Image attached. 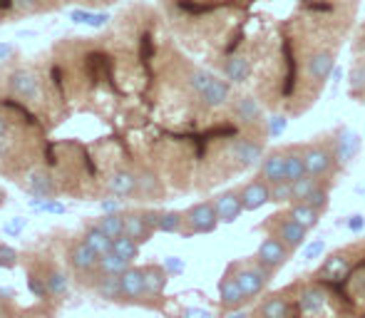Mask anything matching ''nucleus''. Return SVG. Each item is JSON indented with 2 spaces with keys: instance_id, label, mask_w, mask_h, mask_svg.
Returning <instances> with one entry per match:
<instances>
[{
  "instance_id": "nucleus-39",
  "label": "nucleus",
  "mask_w": 365,
  "mask_h": 318,
  "mask_svg": "<svg viewBox=\"0 0 365 318\" xmlns=\"http://www.w3.org/2000/svg\"><path fill=\"white\" fill-rule=\"evenodd\" d=\"M363 224H365V219L361 214H356V217H351V222H348V229H351V232H361Z\"/></svg>"
},
{
  "instance_id": "nucleus-9",
  "label": "nucleus",
  "mask_w": 365,
  "mask_h": 318,
  "mask_svg": "<svg viewBox=\"0 0 365 318\" xmlns=\"http://www.w3.org/2000/svg\"><path fill=\"white\" fill-rule=\"evenodd\" d=\"M293 254H296V251H293L291 246H286L281 239L266 237V239L259 244V249H256V254H254V256H256V259H259L264 266H269V269L279 271V269H284V266L293 259Z\"/></svg>"
},
{
  "instance_id": "nucleus-38",
  "label": "nucleus",
  "mask_w": 365,
  "mask_h": 318,
  "mask_svg": "<svg viewBox=\"0 0 365 318\" xmlns=\"http://www.w3.org/2000/svg\"><path fill=\"white\" fill-rule=\"evenodd\" d=\"M182 318H214V314H209L204 309H184Z\"/></svg>"
},
{
  "instance_id": "nucleus-31",
  "label": "nucleus",
  "mask_w": 365,
  "mask_h": 318,
  "mask_svg": "<svg viewBox=\"0 0 365 318\" xmlns=\"http://www.w3.org/2000/svg\"><path fill=\"white\" fill-rule=\"evenodd\" d=\"M28 289H30V294H33L35 299H48V296H50L48 284H45V276H40V274H30L28 276Z\"/></svg>"
},
{
  "instance_id": "nucleus-7",
  "label": "nucleus",
  "mask_w": 365,
  "mask_h": 318,
  "mask_svg": "<svg viewBox=\"0 0 365 318\" xmlns=\"http://www.w3.org/2000/svg\"><path fill=\"white\" fill-rule=\"evenodd\" d=\"M23 187L30 197H40V199H48L58 194V177L50 167L45 164H35L30 167L28 172L23 174Z\"/></svg>"
},
{
  "instance_id": "nucleus-2",
  "label": "nucleus",
  "mask_w": 365,
  "mask_h": 318,
  "mask_svg": "<svg viewBox=\"0 0 365 318\" xmlns=\"http://www.w3.org/2000/svg\"><path fill=\"white\" fill-rule=\"evenodd\" d=\"M303 152H306L308 174H313L316 179L336 182L338 174L343 172L341 164H338V157H336V132L333 130L308 140L306 145H303Z\"/></svg>"
},
{
  "instance_id": "nucleus-43",
  "label": "nucleus",
  "mask_w": 365,
  "mask_h": 318,
  "mask_svg": "<svg viewBox=\"0 0 365 318\" xmlns=\"http://www.w3.org/2000/svg\"><path fill=\"white\" fill-rule=\"evenodd\" d=\"M3 204H5V192L0 189V207H3Z\"/></svg>"
},
{
  "instance_id": "nucleus-29",
  "label": "nucleus",
  "mask_w": 365,
  "mask_h": 318,
  "mask_svg": "<svg viewBox=\"0 0 365 318\" xmlns=\"http://www.w3.org/2000/svg\"><path fill=\"white\" fill-rule=\"evenodd\" d=\"M112 251H117V254H122L125 259L135 261L137 256H140V244H137L135 239H130L127 234H122L120 239H115V246H112Z\"/></svg>"
},
{
  "instance_id": "nucleus-8",
  "label": "nucleus",
  "mask_w": 365,
  "mask_h": 318,
  "mask_svg": "<svg viewBox=\"0 0 365 318\" xmlns=\"http://www.w3.org/2000/svg\"><path fill=\"white\" fill-rule=\"evenodd\" d=\"M137 184H140V174H137V167H132V164H120L105 179L107 192L120 199L137 197Z\"/></svg>"
},
{
  "instance_id": "nucleus-41",
  "label": "nucleus",
  "mask_w": 365,
  "mask_h": 318,
  "mask_svg": "<svg viewBox=\"0 0 365 318\" xmlns=\"http://www.w3.org/2000/svg\"><path fill=\"white\" fill-rule=\"evenodd\" d=\"M224 318H249V314H244L241 309H236V311H229V314H224Z\"/></svg>"
},
{
  "instance_id": "nucleus-37",
  "label": "nucleus",
  "mask_w": 365,
  "mask_h": 318,
  "mask_svg": "<svg viewBox=\"0 0 365 318\" xmlns=\"http://www.w3.org/2000/svg\"><path fill=\"white\" fill-rule=\"evenodd\" d=\"M120 207H122V199L120 197H107V199H102V202H100V209L105 214L120 212Z\"/></svg>"
},
{
  "instance_id": "nucleus-27",
  "label": "nucleus",
  "mask_w": 365,
  "mask_h": 318,
  "mask_svg": "<svg viewBox=\"0 0 365 318\" xmlns=\"http://www.w3.org/2000/svg\"><path fill=\"white\" fill-rule=\"evenodd\" d=\"M318 182H321V179H316L313 174H306V177H301V179H296V182H291L293 202H306L308 194H311L313 189L318 187ZM293 202H291V204H293Z\"/></svg>"
},
{
  "instance_id": "nucleus-42",
  "label": "nucleus",
  "mask_w": 365,
  "mask_h": 318,
  "mask_svg": "<svg viewBox=\"0 0 365 318\" xmlns=\"http://www.w3.org/2000/svg\"><path fill=\"white\" fill-rule=\"evenodd\" d=\"M0 299H15L13 289H0Z\"/></svg>"
},
{
  "instance_id": "nucleus-19",
  "label": "nucleus",
  "mask_w": 365,
  "mask_h": 318,
  "mask_svg": "<svg viewBox=\"0 0 365 318\" xmlns=\"http://www.w3.org/2000/svg\"><path fill=\"white\" fill-rule=\"evenodd\" d=\"M97 294H100V299L110 301V304H120V301H125V291H122V274H100V279H97L95 284Z\"/></svg>"
},
{
  "instance_id": "nucleus-22",
  "label": "nucleus",
  "mask_w": 365,
  "mask_h": 318,
  "mask_svg": "<svg viewBox=\"0 0 365 318\" xmlns=\"http://www.w3.org/2000/svg\"><path fill=\"white\" fill-rule=\"evenodd\" d=\"M82 241H85V244H90L92 249H95L100 256L110 254L112 246H115V239L107 237V234L102 232V229L97 227V224H92V227H87V229H85V234H82Z\"/></svg>"
},
{
  "instance_id": "nucleus-23",
  "label": "nucleus",
  "mask_w": 365,
  "mask_h": 318,
  "mask_svg": "<svg viewBox=\"0 0 365 318\" xmlns=\"http://www.w3.org/2000/svg\"><path fill=\"white\" fill-rule=\"evenodd\" d=\"M130 266H132L130 259H125V256L117 254V251H110V254L100 256V266H97V271H100V274H125Z\"/></svg>"
},
{
  "instance_id": "nucleus-3",
  "label": "nucleus",
  "mask_w": 365,
  "mask_h": 318,
  "mask_svg": "<svg viewBox=\"0 0 365 318\" xmlns=\"http://www.w3.org/2000/svg\"><path fill=\"white\" fill-rule=\"evenodd\" d=\"M229 266L234 269L236 281H239L241 291H244V296H246V304L259 299V296L269 289L271 281H274V276H276V271L269 269V266H264L256 256H249V259H241V261H231Z\"/></svg>"
},
{
  "instance_id": "nucleus-21",
  "label": "nucleus",
  "mask_w": 365,
  "mask_h": 318,
  "mask_svg": "<svg viewBox=\"0 0 365 318\" xmlns=\"http://www.w3.org/2000/svg\"><path fill=\"white\" fill-rule=\"evenodd\" d=\"M286 209H289V214H291L293 222H298L303 229H308V232H311V229H316L318 224H321V217H323V214H321V212H316L313 207H308V204L293 202V204H289Z\"/></svg>"
},
{
  "instance_id": "nucleus-15",
  "label": "nucleus",
  "mask_w": 365,
  "mask_h": 318,
  "mask_svg": "<svg viewBox=\"0 0 365 318\" xmlns=\"http://www.w3.org/2000/svg\"><path fill=\"white\" fill-rule=\"evenodd\" d=\"M169 271L164 269V264H147L145 266V284H147V299L149 309H159L162 306L164 289L169 284Z\"/></svg>"
},
{
  "instance_id": "nucleus-12",
  "label": "nucleus",
  "mask_w": 365,
  "mask_h": 318,
  "mask_svg": "<svg viewBox=\"0 0 365 318\" xmlns=\"http://www.w3.org/2000/svg\"><path fill=\"white\" fill-rule=\"evenodd\" d=\"M122 291H125L127 304L149 306L147 284H145V266H130V269L122 274Z\"/></svg>"
},
{
  "instance_id": "nucleus-4",
  "label": "nucleus",
  "mask_w": 365,
  "mask_h": 318,
  "mask_svg": "<svg viewBox=\"0 0 365 318\" xmlns=\"http://www.w3.org/2000/svg\"><path fill=\"white\" fill-rule=\"evenodd\" d=\"M13 3V18L25 20L33 15L58 13L65 8H85V10H105L110 5H117L120 0H10Z\"/></svg>"
},
{
  "instance_id": "nucleus-25",
  "label": "nucleus",
  "mask_w": 365,
  "mask_h": 318,
  "mask_svg": "<svg viewBox=\"0 0 365 318\" xmlns=\"http://www.w3.org/2000/svg\"><path fill=\"white\" fill-rule=\"evenodd\" d=\"M97 227H100L110 239H120L122 234H125V214L122 212L102 214V219L97 222Z\"/></svg>"
},
{
  "instance_id": "nucleus-1",
  "label": "nucleus",
  "mask_w": 365,
  "mask_h": 318,
  "mask_svg": "<svg viewBox=\"0 0 365 318\" xmlns=\"http://www.w3.org/2000/svg\"><path fill=\"white\" fill-rule=\"evenodd\" d=\"M291 284L301 318H365V239L331 251L316 271Z\"/></svg>"
},
{
  "instance_id": "nucleus-35",
  "label": "nucleus",
  "mask_w": 365,
  "mask_h": 318,
  "mask_svg": "<svg viewBox=\"0 0 365 318\" xmlns=\"http://www.w3.org/2000/svg\"><path fill=\"white\" fill-rule=\"evenodd\" d=\"M164 269H167L169 274L179 276V274H184L187 264H184V259H179V256H167V259H164Z\"/></svg>"
},
{
  "instance_id": "nucleus-33",
  "label": "nucleus",
  "mask_w": 365,
  "mask_h": 318,
  "mask_svg": "<svg viewBox=\"0 0 365 318\" xmlns=\"http://www.w3.org/2000/svg\"><path fill=\"white\" fill-rule=\"evenodd\" d=\"M289 127V115H281V112H274V117L269 120V135L271 137H279L281 132Z\"/></svg>"
},
{
  "instance_id": "nucleus-28",
  "label": "nucleus",
  "mask_w": 365,
  "mask_h": 318,
  "mask_svg": "<svg viewBox=\"0 0 365 318\" xmlns=\"http://www.w3.org/2000/svg\"><path fill=\"white\" fill-rule=\"evenodd\" d=\"M159 232L164 234H182L184 232V212H162Z\"/></svg>"
},
{
  "instance_id": "nucleus-6",
  "label": "nucleus",
  "mask_w": 365,
  "mask_h": 318,
  "mask_svg": "<svg viewBox=\"0 0 365 318\" xmlns=\"http://www.w3.org/2000/svg\"><path fill=\"white\" fill-rule=\"evenodd\" d=\"M219 214L214 209L212 199L197 202L184 212V232L182 237H199V234H212L219 229Z\"/></svg>"
},
{
  "instance_id": "nucleus-11",
  "label": "nucleus",
  "mask_w": 365,
  "mask_h": 318,
  "mask_svg": "<svg viewBox=\"0 0 365 318\" xmlns=\"http://www.w3.org/2000/svg\"><path fill=\"white\" fill-rule=\"evenodd\" d=\"M219 306L224 314L236 311V309H244L246 306V296H244V291H241L231 266H226L224 276H221V281H219Z\"/></svg>"
},
{
  "instance_id": "nucleus-5",
  "label": "nucleus",
  "mask_w": 365,
  "mask_h": 318,
  "mask_svg": "<svg viewBox=\"0 0 365 318\" xmlns=\"http://www.w3.org/2000/svg\"><path fill=\"white\" fill-rule=\"evenodd\" d=\"M256 229H259V232H264L266 237L281 239L286 246H291L293 251L301 249V246L306 244V239H308V229H303L298 222H293L289 209L274 212L269 219H264V222H261Z\"/></svg>"
},
{
  "instance_id": "nucleus-40",
  "label": "nucleus",
  "mask_w": 365,
  "mask_h": 318,
  "mask_svg": "<svg viewBox=\"0 0 365 318\" xmlns=\"http://www.w3.org/2000/svg\"><path fill=\"white\" fill-rule=\"evenodd\" d=\"M321 251H323V244H321V241H318V244H313L311 249H308V256H311V259H313V256H318V254H321Z\"/></svg>"
},
{
  "instance_id": "nucleus-17",
  "label": "nucleus",
  "mask_w": 365,
  "mask_h": 318,
  "mask_svg": "<svg viewBox=\"0 0 365 318\" xmlns=\"http://www.w3.org/2000/svg\"><path fill=\"white\" fill-rule=\"evenodd\" d=\"M68 264L73 266L75 271H80V274H90V271H97V266H100V254H97L90 244H85V241L80 239L70 246Z\"/></svg>"
},
{
  "instance_id": "nucleus-30",
  "label": "nucleus",
  "mask_w": 365,
  "mask_h": 318,
  "mask_svg": "<svg viewBox=\"0 0 365 318\" xmlns=\"http://www.w3.org/2000/svg\"><path fill=\"white\" fill-rule=\"evenodd\" d=\"M271 202L274 204H284L289 207L293 202V189H291V182H279L271 187Z\"/></svg>"
},
{
  "instance_id": "nucleus-14",
  "label": "nucleus",
  "mask_w": 365,
  "mask_h": 318,
  "mask_svg": "<svg viewBox=\"0 0 365 318\" xmlns=\"http://www.w3.org/2000/svg\"><path fill=\"white\" fill-rule=\"evenodd\" d=\"M256 177L266 179L271 187L279 182H289V179H286V150L284 147H274V150L266 152L259 164V174H256Z\"/></svg>"
},
{
  "instance_id": "nucleus-20",
  "label": "nucleus",
  "mask_w": 365,
  "mask_h": 318,
  "mask_svg": "<svg viewBox=\"0 0 365 318\" xmlns=\"http://www.w3.org/2000/svg\"><path fill=\"white\" fill-rule=\"evenodd\" d=\"M125 234L130 239H135L137 244H145V241L152 239L154 229L147 224V219H145V214H142V209H140V212H127L125 214Z\"/></svg>"
},
{
  "instance_id": "nucleus-32",
  "label": "nucleus",
  "mask_w": 365,
  "mask_h": 318,
  "mask_svg": "<svg viewBox=\"0 0 365 318\" xmlns=\"http://www.w3.org/2000/svg\"><path fill=\"white\" fill-rule=\"evenodd\" d=\"M25 227H28V219H25V217H13V219H8V222L3 224V232H5V237H20V234L25 232Z\"/></svg>"
},
{
  "instance_id": "nucleus-10",
  "label": "nucleus",
  "mask_w": 365,
  "mask_h": 318,
  "mask_svg": "<svg viewBox=\"0 0 365 318\" xmlns=\"http://www.w3.org/2000/svg\"><path fill=\"white\" fill-rule=\"evenodd\" d=\"M333 132H336V157H338V164H341V169H346L348 164H351L353 159L358 157V152H361L363 137L358 135L356 130H351L348 125L333 127Z\"/></svg>"
},
{
  "instance_id": "nucleus-34",
  "label": "nucleus",
  "mask_w": 365,
  "mask_h": 318,
  "mask_svg": "<svg viewBox=\"0 0 365 318\" xmlns=\"http://www.w3.org/2000/svg\"><path fill=\"white\" fill-rule=\"evenodd\" d=\"M15 264H18V251L8 244H0V266L3 269H13Z\"/></svg>"
},
{
  "instance_id": "nucleus-13",
  "label": "nucleus",
  "mask_w": 365,
  "mask_h": 318,
  "mask_svg": "<svg viewBox=\"0 0 365 318\" xmlns=\"http://www.w3.org/2000/svg\"><path fill=\"white\" fill-rule=\"evenodd\" d=\"M239 192H241L244 212H256V209H261L264 204L271 202V184L261 177H254L246 184H241Z\"/></svg>"
},
{
  "instance_id": "nucleus-26",
  "label": "nucleus",
  "mask_w": 365,
  "mask_h": 318,
  "mask_svg": "<svg viewBox=\"0 0 365 318\" xmlns=\"http://www.w3.org/2000/svg\"><path fill=\"white\" fill-rule=\"evenodd\" d=\"M28 207L38 214H65V204L55 197H48V199H40V197H30Z\"/></svg>"
},
{
  "instance_id": "nucleus-36",
  "label": "nucleus",
  "mask_w": 365,
  "mask_h": 318,
  "mask_svg": "<svg viewBox=\"0 0 365 318\" xmlns=\"http://www.w3.org/2000/svg\"><path fill=\"white\" fill-rule=\"evenodd\" d=\"M13 3L10 0H0V28H3L5 23H13Z\"/></svg>"
},
{
  "instance_id": "nucleus-24",
  "label": "nucleus",
  "mask_w": 365,
  "mask_h": 318,
  "mask_svg": "<svg viewBox=\"0 0 365 318\" xmlns=\"http://www.w3.org/2000/svg\"><path fill=\"white\" fill-rule=\"evenodd\" d=\"M45 284H48L50 296H55V299H63V296H68V291H70V279L60 269L45 271Z\"/></svg>"
},
{
  "instance_id": "nucleus-18",
  "label": "nucleus",
  "mask_w": 365,
  "mask_h": 318,
  "mask_svg": "<svg viewBox=\"0 0 365 318\" xmlns=\"http://www.w3.org/2000/svg\"><path fill=\"white\" fill-rule=\"evenodd\" d=\"M286 150V179L289 182H296V179L306 177V152H303V142H291V145H284Z\"/></svg>"
},
{
  "instance_id": "nucleus-16",
  "label": "nucleus",
  "mask_w": 365,
  "mask_h": 318,
  "mask_svg": "<svg viewBox=\"0 0 365 318\" xmlns=\"http://www.w3.org/2000/svg\"><path fill=\"white\" fill-rule=\"evenodd\" d=\"M212 202H214V209H217L221 224H234L236 219L241 217V212H244V204H241L239 187L224 189V192H219L217 197L212 199Z\"/></svg>"
}]
</instances>
